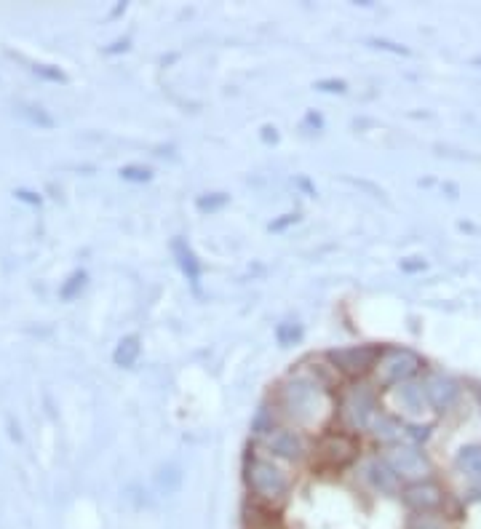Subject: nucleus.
I'll list each match as a JSON object with an SVG mask.
<instances>
[{"label": "nucleus", "mask_w": 481, "mask_h": 529, "mask_svg": "<svg viewBox=\"0 0 481 529\" xmlns=\"http://www.w3.org/2000/svg\"><path fill=\"white\" fill-rule=\"evenodd\" d=\"M281 407L302 428H318L332 417V399L327 388L310 380H289L281 388Z\"/></svg>", "instance_id": "f257e3e1"}, {"label": "nucleus", "mask_w": 481, "mask_h": 529, "mask_svg": "<svg viewBox=\"0 0 481 529\" xmlns=\"http://www.w3.org/2000/svg\"><path fill=\"white\" fill-rule=\"evenodd\" d=\"M246 484L262 503H281L289 495V476L278 465L260 460V457H252L246 463Z\"/></svg>", "instance_id": "f03ea898"}, {"label": "nucleus", "mask_w": 481, "mask_h": 529, "mask_svg": "<svg viewBox=\"0 0 481 529\" xmlns=\"http://www.w3.org/2000/svg\"><path fill=\"white\" fill-rule=\"evenodd\" d=\"M377 417V396L369 385H353L343 396L340 404V420L348 431L361 433L375 423Z\"/></svg>", "instance_id": "7ed1b4c3"}, {"label": "nucleus", "mask_w": 481, "mask_h": 529, "mask_svg": "<svg viewBox=\"0 0 481 529\" xmlns=\"http://www.w3.org/2000/svg\"><path fill=\"white\" fill-rule=\"evenodd\" d=\"M423 367V361L417 353L407 348H391L380 353L377 361V385L383 388H393V385L407 383L409 377L417 375V369Z\"/></svg>", "instance_id": "20e7f679"}, {"label": "nucleus", "mask_w": 481, "mask_h": 529, "mask_svg": "<svg viewBox=\"0 0 481 529\" xmlns=\"http://www.w3.org/2000/svg\"><path fill=\"white\" fill-rule=\"evenodd\" d=\"M385 463L391 465V471L399 476V481H428L433 473L431 460L420 452L417 447H391V452L385 455Z\"/></svg>", "instance_id": "39448f33"}, {"label": "nucleus", "mask_w": 481, "mask_h": 529, "mask_svg": "<svg viewBox=\"0 0 481 529\" xmlns=\"http://www.w3.org/2000/svg\"><path fill=\"white\" fill-rule=\"evenodd\" d=\"M383 350L375 345H356V348H340L329 353V361L335 364V369H340L343 375L361 377L367 375L369 369L377 367Z\"/></svg>", "instance_id": "423d86ee"}, {"label": "nucleus", "mask_w": 481, "mask_h": 529, "mask_svg": "<svg viewBox=\"0 0 481 529\" xmlns=\"http://www.w3.org/2000/svg\"><path fill=\"white\" fill-rule=\"evenodd\" d=\"M356 455H359V444L351 436H345V433H329L318 444V463L324 465V468H332V471L353 463Z\"/></svg>", "instance_id": "0eeeda50"}, {"label": "nucleus", "mask_w": 481, "mask_h": 529, "mask_svg": "<svg viewBox=\"0 0 481 529\" xmlns=\"http://www.w3.org/2000/svg\"><path fill=\"white\" fill-rule=\"evenodd\" d=\"M444 500H447L444 489L433 481H417L404 489V503L412 508V513H436Z\"/></svg>", "instance_id": "6e6552de"}, {"label": "nucleus", "mask_w": 481, "mask_h": 529, "mask_svg": "<svg viewBox=\"0 0 481 529\" xmlns=\"http://www.w3.org/2000/svg\"><path fill=\"white\" fill-rule=\"evenodd\" d=\"M268 449L273 455L284 457V460H302L308 452V441L302 433L281 428V431H273L268 436Z\"/></svg>", "instance_id": "1a4fd4ad"}, {"label": "nucleus", "mask_w": 481, "mask_h": 529, "mask_svg": "<svg viewBox=\"0 0 481 529\" xmlns=\"http://www.w3.org/2000/svg\"><path fill=\"white\" fill-rule=\"evenodd\" d=\"M425 396H428V404L439 412H447L452 404L460 396V388L452 377L447 375H431L425 380Z\"/></svg>", "instance_id": "9d476101"}, {"label": "nucleus", "mask_w": 481, "mask_h": 529, "mask_svg": "<svg viewBox=\"0 0 481 529\" xmlns=\"http://www.w3.org/2000/svg\"><path fill=\"white\" fill-rule=\"evenodd\" d=\"M172 252H174V257H177L180 270L188 276V281L198 284V278H201V262H198L196 252L188 246V241H185V238H174Z\"/></svg>", "instance_id": "9b49d317"}, {"label": "nucleus", "mask_w": 481, "mask_h": 529, "mask_svg": "<svg viewBox=\"0 0 481 529\" xmlns=\"http://www.w3.org/2000/svg\"><path fill=\"white\" fill-rule=\"evenodd\" d=\"M457 471L471 481L473 487L481 489V447H465L455 460Z\"/></svg>", "instance_id": "f8f14e48"}, {"label": "nucleus", "mask_w": 481, "mask_h": 529, "mask_svg": "<svg viewBox=\"0 0 481 529\" xmlns=\"http://www.w3.org/2000/svg\"><path fill=\"white\" fill-rule=\"evenodd\" d=\"M369 479H372V484L380 492H388V495L399 492V476L391 471V465L385 463V460H375V463L369 465Z\"/></svg>", "instance_id": "ddd939ff"}, {"label": "nucleus", "mask_w": 481, "mask_h": 529, "mask_svg": "<svg viewBox=\"0 0 481 529\" xmlns=\"http://www.w3.org/2000/svg\"><path fill=\"white\" fill-rule=\"evenodd\" d=\"M139 353H142V345H139L137 334H129V337H123V340L118 342V345H115V353H113L115 367L131 369L134 364H137Z\"/></svg>", "instance_id": "4468645a"}, {"label": "nucleus", "mask_w": 481, "mask_h": 529, "mask_svg": "<svg viewBox=\"0 0 481 529\" xmlns=\"http://www.w3.org/2000/svg\"><path fill=\"white\" fill-rule=\"evenodd\" d=\"M399 401L401 407H407L409 412L420 415L425 404H428V396H425V388H420V385H404V388H399Z\"/></svg>", "instance_id": "2eb2a0df"}, {"label": "nucleus", "mask_w": 481, "mask_h": 529, "mask_svg": "<svg viewBox=\"0 0 481 529\" xmlns=\"http://www.w3.org/2000/svg\"><path fill=\"white\" fill-rule=\"evenodd\" d=\"M372 425H375V436L380 441H396L401 436V423L391 415H377Z\"/></svg>", "instance_id": "dca6fc26"}, {"label": "nucleus", "mask_w": 481, "mask_h": 529, "mask_svg": "<svg viewBox=\"0 0 481 529\" xmlns=\"http://www.w3.org/2000/svg\"><path fill=\"white\" fill-rule=\"evenodd\" d=\"M86 281H89V273H86V270H75V273L67 276L65 284L59 286V297H62V300H75V297L83 292Z\"/></svg>", "instance_id": "f3484780"}, {"label": "nucleus", "mask_w": 481, "mask_h": 529, "mask_svg": "<svg viewBox=\"0 0 481 529\" xmlns=\"http://www.w3.org/2000/svg\"><path fill=\"white\" fill-rule=\"evenodd\" d=\"M407 529H447V524L436 513H412L407 519Z\"/></svg>", "instance_id": "a211bd4d"}, {"label": "nucleus", "mask_w": 481, "mask_h": 529, "mask_svg": "<svg viewBox=\"0 0 481 529\" xmlns=\"http://www.w3.org/2000/svg\"><path fill=\"white\" fill-rule=\"evenodd\" d=\"M300 337H302V326L300 324H292V321H284V324H278V329H276L278 345H284V348H289V345H294V342L300 340Z\"/></svg>", "instance_id": "6ab92c4d"}, {"label": "nucleus", "mask_w": 481, "mask_h": 529, "mask_svg": "<svg viewBox=\"0 0 481 529\" xmlns=\"http://www.w3.org/2000/svg\"><path fill=\"white\" fill-rule=\"evenodd\" d=\"M228 201L230 198L225 196V193H206V196L198 198L196 206H198V212H217V209H222Z\"/></svg>", "instance_id": "aec40b11"}, {"label": "nucleus", "mask_w": 481, "mask_h": 529, "mask_svg": "<svg viewBox=\"0 0 481 529\" xmlns=\"http://www.w3.org/2000/svg\"><path fill=\"white\" fill-rule=\"evenodd\" d=\"M121 177L126 182H150V177H153V171L145 169V166H123Z\"/></svg>", "instance_id": "412c9836"}, {"label": "nucleus", "mask_w": 481, "mask_h": 529, "mask_svg": "<svg viewBox=\"0 0 481 529\" xmlns=\"http://www.w3.org/2000/svg\"><path fill=\"white\" fill-rule=\"evenodd\" d=\"M35 75H41V78H49V81H65V73L59 70V67L51 65H35L33 67Z\"/></svg>", "instance_id": "4be33fe9"}, {"label": "nucleus", "mask_w": 481, "mask_h": 529, "mask_svg": "<svg viewBox=\"0 0 481 529\" xmlns=\"http://www.w3.org/2000/svg\"><path fill=\"white\" fill-rule=\"evenodd\" d=\"M369 46H375V49H383V51H393V54H409L407 46H399V43H391V41H380V38H372Z\"/></svg>", "instance_id": "5701e85b"}, {"label": "nucleus", "mask_w": 481, "mask_h": 529, "mask_svg": "<svg viewBox=\"0 0 481 529\" xmlns=\"http://www.w3.org/2000/svg\"><path fill=\"white\" fill-rule=\"evenodd\" d=\"M25 115L33 123H41V126H54V121H51L49 115L43 113L41 107H25Z\"/></svg>", "instance_id": "b1692460"}, {"label": "nucleus", "mask_w": 481, "mask_h": 529, "mask_svg": "<svg viewBox=\"0 0 481 529\" xmlns=\"http://www.w3.org/2000/svg\"><path fill=\"white\" fill-rule=\"evenodd\" d=\"M318 91H329V94H345L348 91V83L345 81H318Z\"/></svg>", "instance_id": "393cba45"}, {"label": "nucleus", "mask_w": 481, "mask_h": 529, "mask_svg": "<svg viewBox=\"0 0 481 529\" xmlns=\"http://www.w3.org/2000/svg\"><path fill=\"white\" fill-rule=\"evenodd\" d=\"M297 220H300V217H297V214H286L284 220L273 222V225H270V230H273V233H278V230L289 228V225H294V222H297Z\"/></svg>", "instance_id": "a878e982"}, {"label": "nucleus", "mask_w": 481, "mask_h": 529, "mask_svg": "<svg viewBox=\"0 0 481 529\" xmlns=\"http://www.w3.org/2000/svg\"><path fill=\"white\" fill-rule=\"evenodd\" d=\"M19 201H27V204H41V196H35L30 190H17Z\"/></svg>", "instance_id": "bb28decb"}, {"label": "nucleus", "mask_w": 481, "mask_h": 529, "mask_svg": "<svg viewBox=\"0 0 481 529\" xmlns=\"http://www.w3.org/2000/svg\"><path fill=\"white\" fill-rule=\"evenodd\" d=\"M129 49V41H118L113 43V49H107V54H118V51H126Z\"/></svg>", "instance_id": "cd10ccee"}, {"label": "nucleus", "mask_w": 481, "mask_h": 529, "mask_svg": "<svg viewBox=\"0 0 481 529\" xmlns=\"http://www.w3.org/2000/svg\"><path fill=\"white\" fill-rule=\"evenodd\" d=\"M401 268H404V270H423L425 262L423 260H420V262H404Z\"/></svg>", "instance_id": "c85d7f7f"}, {"label": "nucleus", "mask_w": 481, "mask_h": 529, "mask_svg": "<svg viewBox=\"0 0 481 529\" xmlns=\"http://www.w3.org/2000/svg\"><path fill=\"white\" fill-rule=\"evenodd\" d=\"M265 529H273V527H265Z\"/></svg>", "instance_id": "c756f323"}]
</instances>
